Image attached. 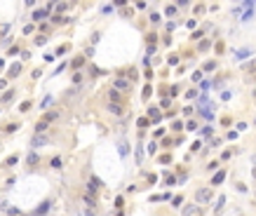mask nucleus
Wrapping results in <instances>:
<instances>
[{"label":"nucleus","instance_id":"4","mask_svg":"<svg viewBox=\"0 0 256 216\" xmlns=\"http://www.w3.org/2000/svg\"><path fill=\"white\" fill-rule=\"evenodd\" d=\"M47 143V136H43V134H36L33 136V141H31V146L33 148H38V146H45Z\"/></svg>","mask_w":256,"mask_h":216},{"label":"nucleus","instance_id":"7","mask_svg":"<svg viewBox=\"0 0 256 216\" xmlns=\"http://www.w3.org/2000/svg\"><path fill=\"white\" fill-rule=\"evenodd\" d=\"M120 99H122V94H120L118 89H111V103H118Z\"/></svg>","mask_w":256,"mask_h":216},{"label":"nucleus","instance_id":"9","mask_svg":"<svg viewBox=\"0 0 256 216\" xmlns=\"http://www.w3.org/2000/svg\"><path fill=\"white\" fill-rule=\"evenodd\" d=\"M85 204H87V207H97V204H94V197H92V195H85Z\"/></svg>","mask_w":256,"mask_h":216},{"label":"nucleus","instance_id":"19","mask_svg":"<svg viewBox=\"0 0 256 216\" xmlns=\"http://www.w3.org/2000/svg\"><path fill=\"white\" fill-rule=\"evenodd\" d=\"M254 162H256V155H254Z\"/></svg>","mask_w":256,"mask_h":216},{"label":"nucleus","instance_id":"5","mask_svg":"<svg viewBox=\"0 0 256 216\" xmlns=\"http://www.w3.org/2000/svg\"><path fill=\"white\" fill-rule=\"evenodd\" d=\"M108 110H111L113 115H122V106H120V103H111V106H108Z\"/></svg>","mask_w":256,"mask_h":216},{"label":"nucleus","instance_id":"11","mask_svg":"<svg viewBox=\"0 0 256 216\" xmlns=\"http://www.w3.org/2000/svg\"><path fill=\"white\" fill-rule=\"evenodd\" d=\"M19 68H21V66H19V63H14V66H12V71H9V75H12V78H14V75H19Z\"/></svg>","mask_w":256,"mask_h":216},{"label":"nucleus","instance_id":"15","mask_svg":"<svg viewBox=\"0 0 256 216\" xmlns=\"http://www.w3.org/2000/svg\"><path fill=\"white\" fill-rule=\"evenodd\" d=\"M52 167H54V169H59V167H61V160H59V157H54V160H52Z\"/></svg>","mask_w":256,"mask_h":216},{"label":"nucleus","instance_id":"12","mask_svg":"<svg viewBox=\"0 0 256 216\" xmlns=\"http://www.w3.org/2000/svg\"><path fill=\"white\" fill-rule=\"evenodd\" d=\"M223 176H226V174H223V171H219V174L214 176V186H216V183H221V181H223Z\"/></svg>","mask_w":256,"mask_h":216},{"label":"nucleus","instance_id":"6","mask_svg":"<svg viewBox=\"0 0 256 216\" xmlns=\"http://www.w3.org/2000/svg\"><path fill=\"white\" fill-rule=\"evenodd\" d=\"M47 12H49L47 7H45V9H38L36 14H33V19H36V21H40V19H47Z\"/></svg>","mask_w":256,"mask_h":216},{"label":"nucleus","instance_id":"1","mask_svg":"<svg viewBox=\"0 0 256 216\" xmlns=\"http://www.w3.org/2000/svg\"><path fill=\"white\" fill-rule=\"evenodd\" d=\"M129 87H132V82H129V80H127V78H115V82H113V89H118V92H120V89H129Z\"/></svg>","mask_w":256,"mask_h":216},{"label":"nucleus","instance_id":"10","mask_svg":"<svg viewBox=\"0 0 256 216\" xmlns=\"http://www.w3.org/2000/svg\"><path fill=\"white\" fill-rule=\"evenodd\" d=\"M127 153H129V146L122 141V143H120V155H127Z\"/></svg>","mask_w":256,"mask_h":216},{"label":"nucleus","instance_id":"2","mask_svg":"<svg viewBox=\"0 0 256 216\" xmlns=\"http://www.w3.org/2000/svg\"><path fill=\"white\" fill-rule=\"evenodd\" d=\"M195 200H197V202H209V200H212V190H209V188H202V190H197V195H195Z\"/></svg>","mask_w":256,"mask_h":216},{"label":"nucleus","instance_id":"3","mask_svg":"<svg viewBox=\"0 0 256 216\" xmlns=\"http://www.w3.org/2000/svg\"><path fill=\"white\" fill-rule=\"evenodd\" d=\"M101 188V181L99 179H89V186H87V195H94L97 190Z\"/></svg>","mask_w":256,"mask_h":216},{"label":"nucleus","instance_id":"14","mask_svg":"<svg viewBox=\"0 0 256 216\" xmlns=\"http://www.w3.org/2000/svg\"><path fill=\"white\" fill-rule=\"evenodd\" d=\"M36 162H38V155L31 153V155H28V164H36Z\"/></svg>","mask_w":256,"mask_h":216},{"label":"nucleus","instance_id":"18","mask_svg":"<svg viewBox=\"0 0 256 216\" xmlns=\"http://www.w3.org/2000/svg\"><path fill=\"white\" fill-rule=\"evenodd\" d=\"M85 216H94V211H89V209H87V211H85Z\"/></svg>","mask_w":256,"mask_h":216},{"label":"nucleus","instance_id":"13","mask_svg":"<svg viewBox=\"0 0 256 216\" xmlns=\"http://www.w3.org/2000/svg\"><path fill=\"white\" fill-rule=\"evenodd\" d=\"M36 129H38V134H40V132H45V129H47V122H45V120H43V122H38Z\"/></svg>","mask_w":256,"mask_h":216},{"label":"nucleus","instance_id":"16","mask_svg":"<svg viewBox=\"0 0 256 216\" xmlns=\"http://www.w3.org/2000/svg\"><path fill=\"white\" fill-rule=\"evenodd\" d=\"M183 214H186V216H190V214H195V207H186V209H183Z\"/></svg>","mask_w":256,"mask_h":216},{"label":"nucleus","instance_id":"17","mask_svg":"<svg viewBox=\"0 0 256 216\" xmlns=\"http://www.w3.org/2000/svg\"><path fill=\"white\" fill-rule=\"evenodd\" d=\"M176 14V7H167V17H174Z\"/></svg>","mask_w":256,"mask_h":216},{"label":"nucleus","instance_id":"8","mask_svg":"<svg viewBox=\"0 0 256 216\" xmlns=\"http://www.w3.org/2000/svg\"><path fill=\"white\" fill-rule=\"evenodd\" d=\"M249 54H251V49H247V47H244V49H237V52H235V56H237V59H247Z\"/></svg>","mask_w":256,"mask_h":216}]
</instances>
